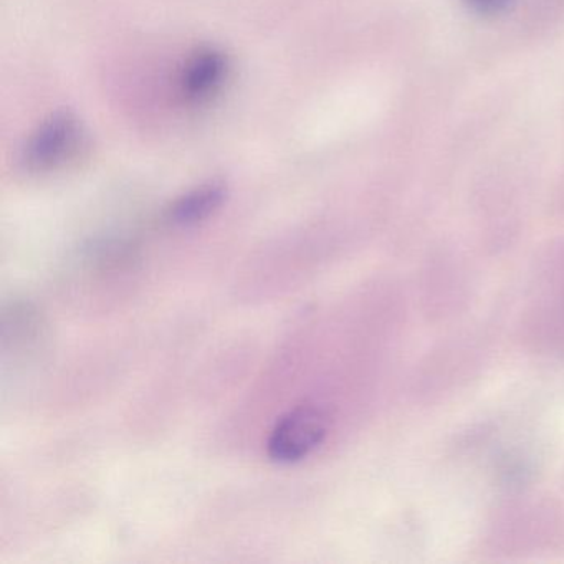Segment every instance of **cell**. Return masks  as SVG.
Masks as SVG:
<instances>
[{"label": "cell", "instance_id": "obj_3", "mask_svg": "<svg viewBox=\"0 0 564 564\" xmlns=\"http://www.w3.org/2000/svg\"><path fill=\"white\" fill-rule=\"evenodd\" d=\"M229 61L216 48L196 52L180 75V90L189 104H203L217 94L227 80Z\"/></svg>", "mask_w": 564, "mask_h": 564}, {"label": "cell", "instance_id": "obj_4", "mask_svg": "<svg viewBox=\"0 0 564 564\" xmlns=\"http://www.w3.org/2000/svg\"><path fill=\"white\" fill-rule=\"evenodd\" d=\"M226 200V187L219 183H207L194 187L189 193L177 197L166 213L164 219L174 227H193L209 219L220 209Z\"/></svg>", "mask_w": 564, "mask_h": 564}, {"label": "cell", "instance_id": "obj_2", "mask_svg": "<svg viewBox=\"0 0 564 564\" xmlns=\"http://www.w3.org/2000/svg\"><path fill=\"white\" fill-rule=\"evenodd\" d=\"M84 131L74 115L58 111L39 124L22 151V164L32 173L57 170L80 150Z\"/></svg>", "mask_w": 564, "mask_h": 564}, {"label": "cell", "instance_id": "obj_5", "mask_svg": "<svg viewBox=\"0 0 564 564\" xmlns=\"http://www.w3.org/2000/svg\"><path fill=\"white\" fill-rule=\"evenodd\" d=\"M468 11L481 18H495L505 14L517 0H462Z\"/></svg>", "mask_w": 564, "mask_h": 564}, {"label": "cell", "instance_id": "obj_1", "mask_svg": "<svg viewBox=\"0 0 564 564\" xmlns=\"http://www.w3.org/2000/svg\"><path fill=\"white\" fill-rule=\"evenodd\" d=\"M328 432L329 417L325 409L313 404L296 405L270 431L267 457L280 465L300 464L325 444Z\"/></svg>", "mask_w": 564, "mask_h": 564}]
</instances>
